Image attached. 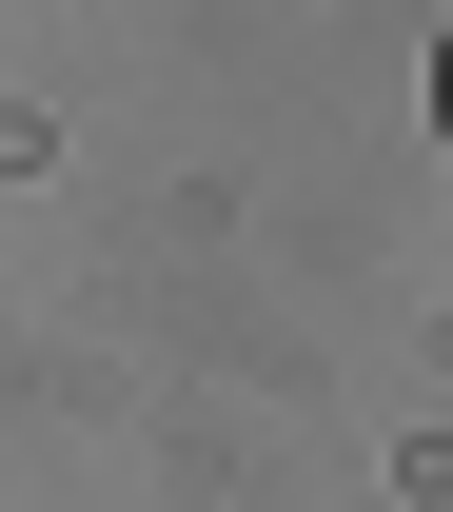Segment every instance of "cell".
I'll use <instances>...</instances> for the list:
<instances>
[{"label": "cell", "mask_w": 453, "mask_h": 512, "mask_svg": "<svg viewBox=\"0 0 453 512\" xmlns=\"http://www.w3.org/2000/svg\"><path fill=\"white\" fill-rule=\"evenodd\" d=\"M434 138H453V40H434Z\"/></svg>", "instance_id": "1"}]
</instances>
